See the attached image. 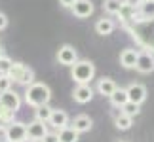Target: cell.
<instances>
[{"label": "cell", "instance_id": "obj_1", "mask_svg": "<svg viewBox=\"0 0 154 142\" xmlns=\"http://www.w3.org/2000/svg\"><path fill=\"white\" fill-rule=\"evenodd\" d=\"M51 99V89L48 84H42V81H32V84L27 85L25 89V102L32 108L42 104H48Z\"/></svg>", "mask_w": 154, "mask_h": 142}, {"label": "cell", "instance_id": "obj_2", "mask_svg": "<svg viewBox=\"0 0 154 142\" xmlns=\"http://www.w3.org/2000/svg\"><path fill=\"white\" fill-rule=\"evenodd\" d=\"M70 78L76 84H90L95 78V64L88 59H76L70 64Z\"/></svg>", "mask_w": 154, "mask_h": 142}, {"label": "cell", "instance_id": "obj_3", "mask_svg": "<svg viewBox=\"0 0 154 142\" xmlns=\"http://www.w3.org/2000/svg\"><path fill=\"white\" fill-rule=\"evenodd\" d=\"M8 76L15 84H19L23 87H27L29 84L34 81V70L31 67H27V64H23V63H11V68H10Z\"/></svg>", "mask_w": 154, "mask_h": 142}, {"label": "cell", "instance_id": "obj_4", "mask_svg": "<svg viewBox=\"0 0 154 142\" xmlns=\"http://www.w3.org/2000/svg\"><path fill=\"white\" fill-rule=\"evenodd\" d=\"M4 137L8 142H21L23 138H27V123L14 120L4 127Z\"/></svg>", "mask_w": 154, "mask_h": 142}, {"label": "cell", "instance_id": "obj_5", "mask_svg": "<svg viewBox=\"0 0 154 142\" xmlns=\"http://www.w3.org/2000/svg\"><path fill=\"white\" fill-rule=\"evenodd\" d=\"M57 63L59 64H63V67H70L76 59H78V51L74 49V46H70V44H63L61 47L57 49Z\"/></svg>", "mask_w": 154, "mask_h": 142}, {"label": "cell", "instance_id": "obj_6", "mask_svg": "<svg viewBox=\"0 0 154 142\" xmlns=\"http://www.w3.org/2000/svg\"><path fill=\"white\" fill-rule=\"evenodd\" d=\"M135 70H137L139 74H150V72H154V53L141 51L139 55H137Z\"/></svg>", "mask_w": 154, "mask_h": 142}, {"label": "cell", "instance_id": "obj_7", "mask_svg": "<svg viewBox=\"0 0 154 142\" xmlns=\"http://www.w3.org/2000/svg\"><path fill=\"white\" fill-rule=\"evenodd\" d=\"M70 11H72L74 17H78V19H88L91 13H93V2L91 0H76V2L69 8Z\"/></svg>", "mask_w": 154, "mask_h": 142}, {"label": "cell", "instance_id": "obj_8", "mask_svg": "<svg viewBox=\"0 0 154 142\" xmlns=\"http://www.w3.org/2000/svg\"><path fill=\"white\" fill-rule=\"evenodd\" d=\"M72 99H74V102H78V104H88V102H91V99H93V89H91V85H90V84H76L74 91H72Z\"/></svg>", "mask_w": 154, "mask_h": 142}, {"label": "cell", "instance_id": "obj_9", "mask_svg": "<svg viewBox=\"0 0 154 142\" xmlns=\"http://www.w3.org/2000/svg\"><path fill=\"white\" fill-rule=\"evenodd\" d=\"M126 93H128V100H131L135 104H143L146 100V87L143 84H129L126 87Z\"/></svg>", "mask_w": 154, "mask_h": 142}, {"label": "cell", "instance_id": "obj_10", "mask_svg": "<svg viewBox=\"0 0 154 142\" xmlns=\"http://www.w3.org/2000/svg\"><path fill=\"white\" fill-rule=\"evenodd\" d=\"M0 106H4V108H8L11 112H17L21 108V97L15 91L8 89V91L0 93Z\"/></svg>", "mask_w": 154, "mask_h": 142}, {"label": "cell", "instance_id": "obj_11", "mask_svg": "<svg viewBox=\"0 0 154 142\" xmlns=\"http://www.w3.org/2000/svg\"><path fill=\"white\" fill-rule=\"evenodd\" d=\"M48 133V125H46V121H40V120H34L27 125V137L32 138V140H42V137Z\"/></svg>", "mask_w": 154, "mask_h": 142}, {"label": "cell", "instance_id": "obj_12", "mask_svg": "<svg viewBox=\"0 0 154 142\" xmlns=\"http://www.w3.org/2000/svg\"><path fill=\"white\" fill-rule=\"evenodd\" d=\"M48 125H51L53 129H61L65 125H69V114L65 110L53 108L51 114H50V117H48Z\"/></svg>", "mask_w": 154, "mask_h": 142}, {"label": "cell", "instance_id": "obj_13", "mask_svg": "<svg viewBox=\"0 0 154 142\" xmlns=\"http://www.w3.org/2000/svg\"><path fill=\"white\" fill-rule=\"evenodd\" d=\"M74 129L76 133H88V131H91V127H93V121H91V117L90 116H86V114H78L72 120V125H70Z\"/></svg>", "mask_w": 154, "mask_h": 142}, {"label": "cell", "instance_id": "obj_14", "mask_svg": "<svg viewBox=\"0 0 154 142\" xmlns=\"http://www.w3.org/2000/svg\"><path fill=\"white\" fill-rule=\"evenodd\" d=\"M137 49H131V47H126L120 53V64L124 68H135V63H137Z\"/></svg>", "mask_w": 154, "mask_h": 142}, {"label": "cell", "instance_id": "obj_15", "mask_svg": "<svg viewBox=\"0 0 154 142\" xmlns=\"http://www.w3.org/2000/svg\"><path fill=\"white\" fill-rule=\"evenodd\" d=\"M116 87L118 85H116V81L112 78H105V76H103L101 80H97V93L103 95V97H110L112 91H114Z\"/></svg>", "mask_w": 154, "mask_h": 142}, {"label": "cell", "instance_id": "obj_16", "mask_svg": "<svg viewBox=\"0 0 154 142\" xmlns=\"http://www.w3.org/2000/svg\"><path fill=\"white\" fill-rule=\"evenodd\" d=\"M114 28H116L114 21H112V19H106V17L97 19V23H95V32L99 34V36H109V34L114 32Z\"/></svg>", "mask_w": 154, "mask_h": 142}, {"label": "cell", "instance_id": "obj_17", "mask_svg": "<svg viewBox=\"0 0 154 142\" xmlns=\"http://www.w3.org/2000/svg\"><path fill=\"white\" fill-rule=\"evenodd\" d=\"M57 138H59V142H78V138H80V133H76L70 125H65V127H61V129H57Z\"/></svg>", "mask_w": 154, "mask_h": 142}, {"label": "cell", "instance_id": "obj_18", "mask_svg": "<svg viewBox=\"0 0 154 142\" xmlns=\"http://www.w3.org/2000/svg\"><path fill=\"white\" fill-rule=\"evenodd\" d=\"M137 10H139V13H141V19L139 21L154 19V0H143Z\"/></svg>", "mask_w": 154, "mask_h": 142}, {"label": "cell", "instance_id": "obj_19", "mask_svg": "<svg viewBox=\"0 0 154 142\" xmlns=\"http://www.w3.org/2000/svg\"><path fill=\"white\" fill-rule=\"evenodd\" d=\"M109 99H110V102H112V106H114V108H120L122 104L128 102V93H126V89H124V87H116Z\"/></svg>", "mask_w": 154, "mask_h": 142}, {"label": "cell", "instance_id": "obj_20", "mask_svg": "<svg viewBox=\"0 0 154 142\" xmlns=\"http://www.w3.org/2000/svg\"><path fill=\"white\" fill-rule=\"evenodd\" d=\"M103 10H105V13H109V15H120L122 10H124V2L122 0H105Z\"/></svg>", "mask_w": 154, "mask_h": 142}, {"label": "cell", "instance_id": "obj_21", "mask_svg": "<svg viewBox=\"0 0 154 142\" xmlns=\"http://www.w3.org/2000/svg\"><path fill=\"white\" fill-rule=\"evenodd\" d=\"M114 125H116L118 131H128V129L133 125V117H129L126 114H122V112H118V114L114 116Z\"/></svg>", "mask_w": 154, "mask_h": 142}, {"label": "cell", "instance_id": "obj_22", "mask_svg": "<svg viewBox=\"0 0 154 142\" xmlns=\"http://www.w3.org/2000/svg\"><path fill=\"white\" fill-rule=\"evenodd\" d=\"M120 112L126 114V116H129V117H135V116L141 114V104H135V102H131V100H128L126 104L120 106Z\"/></svg>", "mask_w": 154, "mask_h": 142}, {"label": "cell", "instance_id": "obj_23", "mask_svg": "<svg viewBox=\"0 0 154 142\" xmlns=\"http://www.w3.org/2000/svg\"><path fill=\"white\" fill-rule=\"evenodd\" d=\"M14 116H15V112H11L8 108H4V106H0V129H4L8 123L14 121Z\"/></svg>", "mask_w": 154, "mask_h": 142}, {"label": "cell", "instance_id": "obj_24", "mask_svg": "<svg viewBox=\"0 0 154 142\" xmlns=\"http://www.w3.org/2000/svg\"><path fill=\"white\" fill-rule=\"evenodd\" d=\"M51 106L50 104H42V106H36V120H40V121H46L48 123V117H50V114H51Z\"/></svg>", "mask_w": 154, "mask_h": 142}, {"label": "cell", "instance_id": "obj_25", "mask_svg": "<svg viewBox=\"0 0 154 142\" xmlns=\"http://www.w3.org/2000/svg\"><path fill=\"white\" fill-rule=\"evenodd\" d=\"M11 63H14V61L4 53V55L0 57V74H8L10 68H11Z\"/></svg>", "mask_w": 154, "mask_h": 142}, {"label": "cell", "instance_id": "obj_26", "mask_svg": "<svg viewBox=\"0 0 154 142\" xmlns=\"http://www.w3.org/2000/svg\"><path fill=\"white\" fill-rule=\"evenodd\" d=\"M11 84H14V80H11L8 74H0V93L11 89Z\"/></svg>", "mask_w": 154, "mask_h": 142}, {"label": "cell", "instance_id": "obj_27", "mask_svg": "<svg viewBox=\"0 0 154 142\" xmlns=\"http://www.w3.org/2000/svg\"><path fill=\"white\" fill-rule=\"evenodd\" d=\"M141 2H143V0H124V6H128V8H131V10H137L141 6Z\"/></svg>", "mask_w": 154, "mask_h": 142}, {"label": "cell", "instance_id": "obj_28", "mask_svg": "<svg viewBox=\"0 0 154 142\" xmlns=\"http://www.w3.org/2000/svg\"><path fill=\"white\" fill-rule=\"evenodd\" d=\"M42 142H59L57 133H46L44 137H42Z\"/></svg>", "mask_w": 154, "mask_h": 142}, {"label": "cell", "instance_id": "obj_29", "mask_svg": "<svg viewBox=\"0 0 154 142\" xmlns=\"http://www.w3.org/2000/svg\"><path fill=\"white\" fill-rule=\"evenodd\" d=\"M6 27H8V17H6V13L0 11V31H4Z\"/></svg>", "mask_w": 154, "mask_h": 142}, {"label": "cell", "instance_id": "obj_30", "mask_svg": "<svg viewBox=\"0 0 154 142\" xmlns=\"http://www.w3.org/2000/svg\"><path fill=\"white\" fill-rule=\"evenodd\" d=\"M74 2H76V0H59V4H61L63 8H70Z\"/></svg>", "mask_w": 154, "mask_h": 142}, {"label": "cell", "instance_id": "obj_31", "mask_svg": "<svg viewBox=\"0 0 154 142\" xmlns=\"http://www.w3.org/2000/svg\"><path fill=\"white\" fill-rule=\"evenodd\" d=\"M21 142H36V140H32V138H29V137H27V138H23Z\"/></svg>", "mask_w": 154, "mask_h": 142}, {"label": "cell", "instance_id": "obj_32", "mask_svg": "<svg viewBox=\"0 0 154 142\" xmlns=\"http://www.w3.org/2000/svg\"><path fill=\"white\" fill-rule=\"evenodd\" d=\"M2 55H4V47L0 46V57H2Z\"/></svg>", "mask_w": 154, "mask_h": 142}, {"label": "cell", "instance_id": "obj_33", "mask_svg": "<svg viewBox=\"0 0 154 142\" xmlns=\"http://www.w3.org/2000/svg\"><path fill=\"white\" fill-rule=\"evenodd\" d=\"M118 142H124V140H118Z\"/></svg>", "mask_w": 154, "mask_h": 142}]
</instances>
